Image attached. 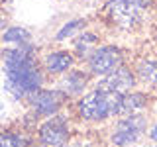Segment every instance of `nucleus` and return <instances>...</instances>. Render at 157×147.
Wrapping results in <instances>:
<instances>
[{
    "label": "nucleus",
    "instance_id": "nucleus-5",
    "mask_svg": "<svg viewBox=\"0 0 157 147\" xmlns=\"http://www.w3.org/2000/svg\"><path fill=\"white\" fill-rule=\"evenodd\" d=\"M67 100H71L65 92H61L59 88H39V90L32 92L26 100L28 110L32 112L33 116H37L39 120H45V118H51L59 114L63 110V106L67 104Z\"/></svg>",
    "mask_w": 157,
    "mask_h": 147
},
{
    "label": "nucleus",
    "instance_id": "nucleus-6",
    "mask_svg": "<svg viewBox=\"0 0 157 147\" xmlns=\"http://www.w3.org/2000/svg\"><path fill=\"white\" fill-rule=\"evenodd\" d=\"M124 63H126V55L122 51V47L112 45V43H100L85 61V69L92 77L100 78L108 73H112L114 69H118L120 65H124Z\"/></svg>",
    "mask_w": 157,
    "mask_h": 147
},
{
    "label": "nucleus",
    "instance_id": "nucleus-20",
    "mask_svg": "<svg viewBox=\"0 0 157 147\" xmlns=\"http://www.w3.org/2000/svg\"><path fill=\"white\" fill-rule=\"evenodd\" d=\"M2 110H4V104H2V100H0V116H2Z\"/></svg>",
    "mask_w": 157,
    "mask_h": 147
},
{
    "label": "nucleus",
    "instance_id": "nucleus-2",
    "mask_svg": "<svg viewBox=\"0 0 157 147\" xmlns=\"http://www.w3.org/2000/svg\"><path fill=\"white\" fill-rule=\"evenodd\" d=\"M120 94L106 92L100 88H90L75 100V114L86 124H100L110 118H118Z\"/></svg>",
    "mask_w": 157,
    "mask_h": 147
},
{
    "label": "nucleus",
    "instance_id": "nucleus-12",
    "mask_svg": "<svg viewBox=\"0 0 157 147\" xmlns=\"http://www.w3.org/2000/svg\"><path fill=\"white\" fill-rule=\"evenodd\" d=\"M149 104V96L144 90H130L126 94H120L118 102V116H128V114H137L144 112Z\"/></svg>",
    "mask_w": 157,
    "mask_h": 147
},
{
    "label": "nucleus",
    "instance_id": "nucleus-22",
    "mask_svg": "<svg viewBox=\"0 0 157 147\" xmlns=\"http://www.w3.org/2000/svg\"><path fill=\"white\" fill-rule=\"evenodd\" d=\"M151 147H157V143H151Z\"/></svg>",
    "mask_w": 157,
    "mask_h": 147
},
{
    "label": "nucleus",
    "instance_id": "nucleus-19",
    "mask_svg": "<svg viewBox=\"0 0 157 147\" xmlns=\"http://www.w3.org/2000/svg\"><path fill=\"white\" fill-rule=\"evenodd\" d=\"M6 26H10V24H8V18H6V14H4V10H2V4H0V29H4Z\"/></svg>",
    "mask_w": 157,
    "mask_h": 147
},
{
    "label": "nucleus",
    "instance_id": "nucleus-7",
    "mask_svg": "<svg viewBox=\"0 0 157 147\" xmlns=\"http://www.w3.org/2000/svg\"><path fill=\"white\" fill-rule=\"evenodd\" d=\"M37 143L41 147H67L71 141V127L61 112L37 124Z\"/></svg>",
    "mask_w": 157,
    "mask_h": 147
},
{
    "label": "nucleus",
    "instance_id": "nucleus-1",
    "mask_svg": "<svg viewBox=\"0 0 157 147\" xmlns=\"http://www.w3.org/2000/svg\"><path fill=\"white\" fill-rule=\"evenodd\" d=\"M2 73H4V90L12 100L18 102H24L32 92L43 88L47 81V73L39 59L12 69H4Z\"/></svg>",
    "mask_w": 157,
    "mask_h": 147
},
{
    "label": "nucleus",
    "instance_id": "nucleus-8",
    "mask_svg": "<svg viewBox=\"0 0 157 147\" xmlns=\"http://www.w3.org/2000/svg\"><path fill=\"white\" fill-rule=\"evenodd\" d=\"M137 85L140 82H137L134 67L124 63L118 69H114L112 73L98 78L94 82V88H100V90H106V92H116V94H126L130 90H136Z\"/></svg>",
    "mask_w": 157,
    "mask_h": 147
},
{
    "label": "nucleus",
    "instance_id": "nucleus-14",
    "mask_svg": "<svg viewBox=\"0 0 157 147\" xmlns=\"http://www.w3.org/2000/svg\"><path fill=\"white\" fill-rule=\"evenodd\" d=\"M0 147H33V137L28 130H0Z\"/></svg>",
    "mask_w": 157,
    "mask_h": 147
},
{
    "label": "nucleus",
    "instance_id": "nucleus-18",
    "mask_svg": "<svg viewBox=\"0 0 157 147\" xmlns=\"http://www.w3.org/2000/svg\"><path fill=\"white\" fill-rule=\"evenodd\" d=\"M67 147H96V145L88 139H77V141H69Z\"/></svg>",
    "mask_w": 157,
    "mask_h": 147
},
{
    "label": "nucleus",
    "instance_id": "nucleus-15",
    "mask_svg": "<svg viewBox=\"0 0 157 147\" xmlns=\"http://www.w3.org/2000/svg\"><path fill=\"white\" fill-rule=\"evenodd\" d=\"M88 24H90V18H82V16L71 18V20H67V22L55 32L53 39H55L57 43H59V41H67V39H73L75 36H78L82 29H86Z\"/></svg>",
    "mask_w": 157,
    "mask_h": 147
},
{
    "label": "nucleus",
    "instance_id": "nucleus-13",
    "mask_svg": "<svg viewBox=\"0 0 157 147\" xmlns=\"http://www.w3.org/2000/svg\"><path fill=\"white\" fill-rule=\"evenodd\" d=\"M137 82L147 88H157V59H137L134 65Z\"/></svg>",
    "mask_w": 157,
    "mask_h": 147
},
{
    "label": "nucleus",
    "instance_id": "nucleus-17",
    "mask_svg": "<svg viewBox=\"0 0 157 147\" xmlns=\"http://www.w3.org/2000/svg\"><path fill=\"white\" fill-rule=\"evenodd\" d=\"M147 139L151 141V143H157V118L153 124H149V130H147Z\"/></svg>",
    "mask_w": 157,
    "mask_h": 147
},
{
    "label": "nucleus",
    "instance_id": "nucleus-10",
    "mask_svg": "<svg viewBox=\"0 0 157 147\" xmlns=\"http://www.w3.org/2000/svg\"><path fill=\"white\" fill-rule=\"evenodd\" d=\"M41 65L49 77H61L73 67H77V57L69 49H53L41 57Z\"/></svg>",
    "mask_w": 157,
    "mask_h": 147
},
{
    "label": "nucleus",
    "instance_id": "nucleus-21",
    "mask_svg": "<svg viewBox=\"0 0 157 147\" xmlns=\"http://www.w3.org/2000/svg\"><path fill=\"white\" fill-rule=\"evenodd\" d=\"M8 2H12V0H0V4H8Z\"/></svg>",
    "mask_w": 157,
    "mask_h": 147
},
{
    "label": "nucleus",
    "instance_id": "nucleus-11",
    "mask_svg": "<svg viewBox=\"0 0 157 147\" xmlns=\"http://www.w3.org/2000/svg\"><path fill=\"white\" fill-rule=\"evenodd\" d=\"M98 45H100V36L92 29H82L78 36L73 37V53L81 63H85Z\"/></svg>",
    "mask_w": 157,
    "mask_h": 147
},
{
    "label": "nucleus",
    "instance_id": "nucleus-9",
    "mask_svg": "<svg viewBox=\"0 0 157 147\" xmlns=\"http://www.w3.org/2000/svg\"><path fill=\"white\" fill-rule=\"evenodd\" d=\"M92 75L86 71V69L81 67H73L71 71H67L65 75H61L55 82V88H59L61 92H65L69 98H81L85 92L88 90V85H90Z\"/></svg>",
    "mask_w": 157,
    "mask_h": 147
},
{
    "label": "nucleus",
    "instance_id": "nucleus-3",
    "mask_svg": "<svg viewBox=\"0 0 157 147\" xmlns=\"http://www.w3.org/2000/svg\"><path fill=\"white\" fill-rule=\"evenodd\" d=\"M155 0H106L104 16L118 32H136L144 24V14Z\"/></svg>",
    "mask_w": 157,
    "mask_h": 147
},
{
    "label": "nucleus",
    "instance_id": "nucleus-4",
    "mask_svg": "<svg viewBox=\"0 0 157 147\" xmlns=\"http://www.w3.org/2000/svg\"><path fill=\"white\" fill-rule=\"evenodd\" d=\"M147 130H149V120H147L145 112L118 116L110 130L108 141L114 147H132L147 135Z\"/></svg>",
    "mask_w": 157,
    "mask_h": 147
},
{
    "label": "nucleus",
    "instance_id": "nucleus-23",
    "mask_svg": "<svg viewBox=\"0 0 157 147\" xmlns=\"http://www.w3.org/2000/svg\"><path fill=\"white\" fill-rule=\"evenodd\" d=\"M67 2H71V0H67Z\"/></svg>",
    "mask_w": 157,
    "mask_h": 147
},
{
    "label": "nucleus",
    "instance_id": "nucleus-16",
    "mask_svg": "<svg viewBox=\"0 0 157 147\" xmlns=\"http://www.w3.org/2000/svg\"><path fill=\"white\" fill-rule=\"evenodd\" d=\"M0 43H4V45H26V43H32V32L24 26H6L0 33Z\"/></svg>",
    "mask_w": 157,
    "mask_h": 147
},
{
    "label": "nucleus",
    "instance_id": "nucleus-24",
    "mask_svg": "<svg viewBox=\"0 0 157 147\" xmlns=\"http://www.w3.org/2000/svg\"><path fill=\"white\" fill-rule=\"evenodd\" d=\"M0 69H2V67H0Z\"/></svg>",
    "mask_w": 157,
    "mask_h": 147
}]
</instances>
